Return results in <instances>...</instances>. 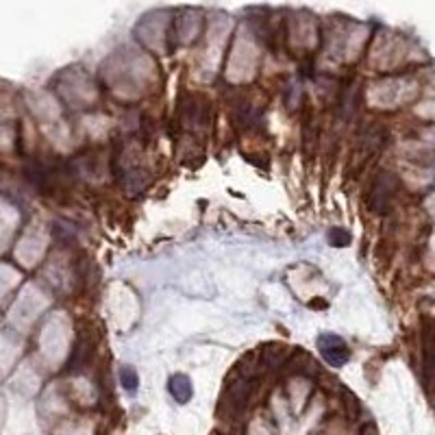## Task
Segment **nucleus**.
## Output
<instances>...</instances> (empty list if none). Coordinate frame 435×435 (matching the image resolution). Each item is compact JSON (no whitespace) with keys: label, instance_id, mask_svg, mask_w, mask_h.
Here are the masks:
<instances>
[{"label":"nucleus","instance_id":"1","mask_svg":"<svg viewBox=\"0 0 435 435\" xmlns=\"http://www.w3.org/2000/svg\"><path fill=\"white\" fill-rule=\"evenodd\" d=\"M318 351L323 355V359L333 365V368H342L346 365V361L351 359V351L346 346V342L342 339L335 333H323L318 337Z\"/></svg>","mask_w":435,"mask_h":435},{"label":"nucleus","instance_id":"2","mask_svg":"<svg viewBox=\"0 0 435 435\" xmlns=\"http://www.w3.org/2000/svg\"><path fill=\"white\" fill-rule=\"evenodd\" d=\"M396 188H398V181L392 172H381L375 181L372 186V192H370V209L377 212V214H383L390 207V202L396 194Z\"/></svg>","mask_w":435,"mask_h":435},{"label":"nucleus","instance_id":"3","mask_svg":"<svg viewBox=\"0 0 435 435\" xmlns=\"http://www.w3.org/2000/svg\"><path fill=\"white\" fill-rule=\"evenodd\" d=\"M250 387H253V379H250V375H242L240 379L228 383L226 405H228V409L233 411V414H238V411H242L246 407L248 396H250Z\"/></svg>","mask_w":435,"mask_h":435},{"label":"nucleus","instance_id":"4","mask_svg":"<svg viewBox=\"0 0 435 435\" xmlns=\"http://www.w3.org/2000/svg\"><path fill=\"white\" fill-rule=\"evenodd\" d=\"M168 392L176 403L186 405L194 396V387H192V381L186 375H172L170 381H168Z\"/></svg>","mask_w":435,"mask_h":435},{"label":"nucleus","instance_id":"5","mask_svg":"<svg viewBox=\"0 0 435 435\" xmlns=\"http://www.w3.org/2000/svg\"><path fill=\"white\" fill-rule=\"evenodd\" d=\"M87 357H89V346H87V342L85 339H79L77 342V346L72 351V357L67 359V372L70 375H79L85 370V365H87Z\"/></svg>","mask_w":435,"mask_h":435},{"label":"nucleus","instance_id":"6","mask_svg":"<svg viewBox=\"0 0 435 435\" xmlns=\"http://www.w3.org/2000/svg\"><path fill=\"white\" fill-rule=\"evenodd\" d=\"M118 377H120V383H122V387H124L126 392H135L137 390V383H140V379H137L135 368H131V365H122Z\"/></svg>","mask_w":435,"mask_h":435},{"label":"nucleus","instance_id":"7","mask_svg":"<svg viewBox=\"0 0 435 435\" xmlns=\"http://www.w3.org/2000/svg\"><path fill=\"white\" fill-rule=\"evenodd\" d=\"M329 242L333 246H346L351 242V233L344 231L342 226H335V228H331V231H329Z\"/></svg>","mask_w":435,"mask_h":435},{"label":"nucleus","instance_id":"8","mask_svg":"<svg viewBox=\"0 0 435 435\" xmlns=\"http://www.w3.org/2000/svg\"><path fill=\"white\" fill-rule=\"evenodd\" d=\"M359 435H379V429H377L372 422H368V424H365V427L359 431Z\"/></svg>","mask_w":435,"mask_h":435}]
</instances>
